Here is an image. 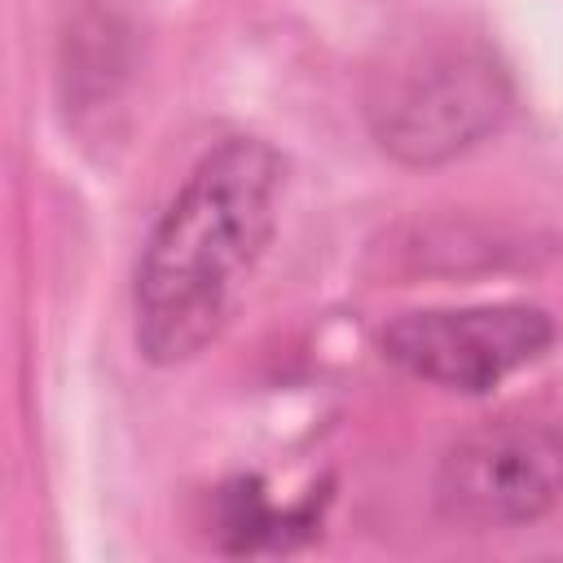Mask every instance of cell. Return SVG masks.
<instances>
[{"label":"cell","instance_id":"cell-1","mask_svg":"<svg viewBox=\"0 0 563 563\" xmlns=\"http://www.w3.org/2000/svg\"><path fill=\"white\" fill-rule=\"evenodd\" d=\"M282 172L268 141L224 136L172 194L132 277L136 347L150 365H185L220 339L277 229Z\"/></svg>","mask_w":563,"mask_h":563},{"label":"cell","instance_id":"cell-2","mask_svg":"<svg viewBox=\"0 0 563 563\" xmlns=\"http://www.w3.org/2000/svg\"><path fill=\"white\" fill-rule=\"evenodd\" d=\"M515 114V79L479 35H413L365 84V123L405 167H440L471 154Z\"/></svg>","mask_w":563,"mask_h":563},{"label":"cell","instance_id":"cell-3","mask_svg":"<svg viewBox=\"0 0 563 563\" xmlns=\"http://www.w3.org/2000/svg\"><path fill=\"white\" fill-rule=\"evenodd\" d=\"M435 510L466 532L528 528L563 506V422L497 418L449 444L431 484Z\"/></svg>","mask_w":563,"mask_h":563},{"label":"cell","instance_id":"cell-4","mask_svg":"<svg viewBox=\"0 0 563 563\" xmlns=\"http://www.w3.org/2000/svg\"><path fill=\"white\" fill-rule=\"evenodd\" d=\"M554 343V321L532 303L422 308L383 325V356L444 391L484 396Z\"/></svg>","mask_w":563,"mask_h":563},{"label":"cell","instance_id":"cell-5","mask_svg":"<svg viewBox=\"0 0 563 563\" xmlns=\"http://www.w3.org/2000/svg\"><path fill=\"white\" fill-rule=\"evenodd\" d=\"M317 528V497H308L303 506L277 510L268 506V497L260 493L255 479H238L229 488H220V537L224 550L251 554V550H290L299 541H308Z\"/></svg>","mask_w":563,"mask_h":563}]
</instances>
